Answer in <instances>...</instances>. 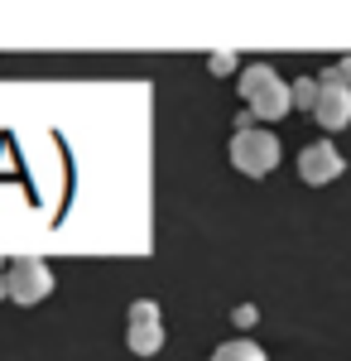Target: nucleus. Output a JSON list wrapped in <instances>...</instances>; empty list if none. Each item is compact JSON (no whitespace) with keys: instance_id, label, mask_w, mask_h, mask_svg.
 Wrapping results in <instances>:
<instances>
[{"instance_id":"5","label":"nucleus","mask_w":351,"mask_h":361,"mask_svg":"<svg viewBox=\"0 0 351 361\" xmlns=\"http://www.w3.org/2000/svg\"><path fill=\"white\" fill-rule=\"evenodd\" d=\"M318 82H323V78H318ZM313 116H318V126H323V130H347V126H351V87L323 82Z\"/></svg>"},{"instance_id":"12","label":"nucleus","mask_w":351,"mask_h":361,"mask_svg":"<svg viewBox=\"0 0 351 361\" xmlns=\"http://www.w3.org/2000/svg\"><path fill=\"white\" fill-rule=\"evenodd\" d=\"M236 323H241V328H250V323H255V308L241 304V308H236Z\"/></svg>"},{"instance_id":"10","label":"nucleus","mask_w":351,"mask_h":361,"mask_svg":"<svg viewBox=\"0 0 351 361\" xmlns=\"http://www.w3.org/2000/svg\"><path fill=\"white\" fill-rule=\"evenodd\" d=\"M323 82H342V87H351V54L342 58V63H332V68H327Z\"/></svg>"},{"instance_id":"1","label":"nucleus","mask_w":351,"mask_h":361,"mask_svg":"<svg viewBox=\"0 0 351 361\" xmlns=\"http://www.w3.org/2000/svg\"><path fill=\"white\" fill-rule=\"evenodd\" d=\"M241 97H245V111L265 116V121H279V116H289V106H294L289 82L274 73L270 63H250L241 73Z\"/></svg>"},{"instance_id":"7","label":"nucleus","mask_w":351,"mask_h":361,"mask_svg":"<svg viewBox=\"0 0 351 361\" xmlns=\"http://www.w3.org/2000/svg\"><path fill=\"white\" fill-rule=\"evenodd\" d=\"M207 361H265V347H255L250 337H231V342H221Z\"/></svg>"},{"instance_id":"2","label":"nucleus","mask_w":351,"mask_h":361,"mask_svg":"<svg viewBox=\"0 0 351 361\" xmlns=\"http://www.w3.org/2000/svg\"><path fill=\"white\" fill-rule=\"evenodd\" d=\"M231 164L241 169L245 178H265L274 164H279V140L265 130V126H250V130H236L231 135Z\"/></svg>"},{"instance_id":"9","label":"nucleus","mask_w":351,"mask_h":361,"mask_svg":"<svg viewBox=\"0 0 351 361\" xmlns=\"http://www.w3.org/2000/svg\"><path fill=\"white\" fill-rule=\"evenodd\" d=\"M130 323H159V304L154 299H135L130 304Z\"/></svg>"},{"instance_id":"11","label":"nucleus","mask_w":351,"mask_h":361,"mask_svg":"<svg viewBox=\"0 0 351 361\" xmlns=\"http://www.w3.org/2000/svg\"><path fill=\"white\" fill-rule=\"evenodd\" d=\"M207 68L212 73H231L236 68V54H207Z\"/></svg>"},{"instance_id":"4","label":"nucleus","mask_w":351,"mask_h":361,"mask_svg":"<svg viewBox=\"0 0 351 361\" xmlns=\"http://www.w3.org/2000/svg\"><path fill=\"white\" fill-rule=\"evenodd\" d=\"M342 169H347L342 149H337V145H327V140L303 145V154H298V178H303V183H313V188H323V183H332V178H342Z\"/></svg>"},{"instance_id":"3","label":"nucleus","mask_w":351,"mask_h":361,"mask_svg":"<svg viewBox=\"0 0 351 361\" xmlns=\"http://www.w3.org/2000/svg\"><path fill=\"white\" fill-rule=\"evenodd\" d=\"M5 284H10V304L34 308L39 299L54 294V270L44 260H34V255H20V260L5 265Z\"/></svg>"},{"instance_id":"8","label":"nucleus","mask_w":351,"mask_h":361,"mask_svg":"<svg viewBox=\"0 0 351 361\" xmlns=\"http://www.w3.org/2000/svg\"><path fill=\"white\" fill-rule=\"evenodd\" d=\"M289 92H294V106H298V111H313V106H318V92H323V82H318V78H298Z\"/></svg>"},{"instance_id":"6","label":"nucleus","mask_w":351,"mask_h":361,"mask_svg":"<svg viewBox=\"0 0 351 361\" xmlns=\"http://www.w3.org/2000/svg\"><path fill=\"white\" fill-rule=\"evenodd\" d=\"M125 342H130L135 357H154V352L164 347V328H159V323H130Z\"/></svg>"},{"instance_id":"13","label":"nucleus","mask_w":351,"mask_h":361,"mask_svg":"<svg viewBox=\"0 0 351 361\" xmlns=\"http://www.w3.org/2000/svg\"><path fill=\"white\" fill-rule=\"evenodd\" d=\"M0 299H10V284H5V270H0Z\"/></svg>"}]
</instances>
